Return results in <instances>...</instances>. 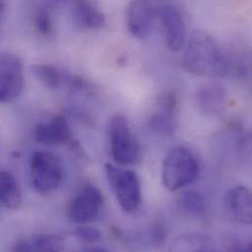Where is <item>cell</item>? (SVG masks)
Listing matches in <instances>:
<instances>
[{"label": "cell", "mask_w": 252, "mask_h": 252, "mask_svg": "<svg viewBox=\"0 0 252 252\" xmlns=\"http://www.w3.org/2000/svg\"><path fill=\"white\" fill-rule=\"evenodd\" d=\"M182 65L188 73L204 78H224L230 74L229 58L217 41L202 31H194L187 40Z\"/></svg>", "instance_id": "6da1fadb"}, {"label": "cell", "mask_w": 252, "mask_h": 252, "mask_svg": "<svg viewBox=\"0 0 252 252\" xmlns=\"http://www.w3.org/2000/svg\"><path fill=\"white\" fill-rule=\"evenodd\" d=\"M199 174V162L195 154L184 145L173 147L162 166V183L170 191L179 190L191 184Z\"/></svg>", "instance_id": "7a4b0ae2"}, {"label": "cell", "mask_w": 252, "mask_h": 252, "mask_svg": "<svg viewBox=\"0 0 252 252\" xmlns=\"http://www.w3.org/2000/svg\"><path fill=\"white\" fill-rule=\"evenodd\" d=\"M107 136L111 156L117 165L128 166L139 163L142 156L141 145L124 116L118 114L110 119Z\"/></svg>", "instance_id": "3957f363"}, {"label": "cell", "mask_w": 252, "mask_h": 252, "mask_svg": "<svg viewBox=\"0 0 252 252\" xmlns=\"http://www.w3.org/2000/svg\"><path fill=\"white\" fill-rule=\"evenodd\" d=\"M30 176L33 189L40 194H48L63 182V164L52 152L34 151L30 158Z\"/></svg>", "instance_id": "277c9868"}, {"label": "cell", "mask_w": 252, "mask_h": 252, "mask_svg": "<svg viewBox=\"0 0 252 252\" xmlns=\"http://www.w3.org/2000/svg\"><path fill=\"white\" fill-rule=\"evenodd\" d=\"M104 169L121 209L126 213L136 211L141 203V186L136 173L112 164H106Z\"/></svg>", "instance_id": "5b68a950"}, {"label": "cell", "mask_w": 252, "mask_h": 252, "mask_svg": "<svg viewBox=\"0 0 252 252\" xmlns=\"http://www.w3.org/2000/svg\"><path fill=\"white\" fill-rule=\"evenodd\" d=\"M162 6L160 0H132L126 10L128 32L138 39L146 38L152 31L155 17Z\"/></svg>", "instance_id": "8992f818"}, {"label": "cell", "mask_w": 252, "mask_h": 252, "mask_svg": "<svg viewBox=\"0 0 252 252\" xmlns=\"http://www.w3.org/2000/svg\"><path fill=\"white\" fill-rule=\"evenodd\" d=\"M102 205L101 191L94 185L89 184L72 199L68 207V217L77 224L91 223L99 216Z\"/></svg>", "instance_id": "52a82bcc"}, {"label": "cell", "mask_w": 252, "mask_h": 252, "mask_svg": "<svg viewBox=\"0 0 252 252\" xmlns=\"http://www.w3.org/2000/svg\"><path fill=\"white\" fill-rule=\"evenodd\" d=\"M24 89V71L20 58L2 53L0 58V99L7 103L15 100Z\"/></svg>", "instance_id": "ba28073f"}, {"label": "cell", "mask_w": 252, "mask_h": 252, "mask_svg": "<svg viewBox=\"0 0 252 252\" xmlns=\"http://www.w3.org/2000/svg\"><path fill=\"white\" fill-rule=\"evenodd\" d=\"M159 18L167 48L172 52H179L187 43V28L180 11L173 5L162 4Z\"/></svg>", "instance_id": "9c48e42d"}, {"label": "cell", "mask_w": 252, "mask_h": 252, "mask_svg": "<svg viewBox=\"0 0 252 252\" xmlns=\"http://www.w3.org/2000/svg\"><path fill=\"white\" fill-rule=\"evenodd\" d=\"M178 109L177 96L172 92H166L159 99L157 107L148 119L149 127L159 133L171 134L176 125Z\"/></svg>", "instance_id": "30bf717a"}, {"label": "cell", "mask_w": 252, "mask_h": 252, "mask_svg": "<svg viewBox=\"0 0 252 252\" xmlns=\"http://www.w3.org/2000/svg\"><path fill=\"white\" fill-rule=\"evenodd\" d=\"M33 137L44 145H62L72 142V131L67 119L63 115H56L48 122L37 124Z\"/></svg>", "instance_id": "8fae6325"}, {"label": "cell", "mask_w": 252, "mask_h": 252, "mask_svg": "<svg viewBox=\"0 0 252 252\" xmlns=\"http://www.w3.org/2000/svg\"><path fill=\"white\" fill-rule=\"evenodd\" d=\"M195 102L200 111L208 116H218L225 112L229 103L226 90L217 84H206L195 94Z\"/></svg>", "instance_id": "7c38bea8"}, {"label": "cell", "mask_w": 252, "mask_h": 252, "mask_svg": "<svg viewBox=\"0 0 252 252\" xmlns=\"http://www.w3.org/2000/svg\"><path fill=\"white\" fill-rule=\"evenodd\" d=\"M225 205L230 216L244 225H252V189L238 186L230 189L225 197Z\"/></svg>", "instance_id": "4fadbf2b"}, {"label": "cell", "mask_w": 252, "mask_h": 252, "mask_svg": "<svg viewBox=\"0 0 252 252\" xmlns=\"http://www.w3.org/2000/svg\"><path fill=\"white\" fill-rule=\"evenodd\" d=\"M65 249V240L55 234H38L17 241L13 251L19 252H61Z\"/></svg>", "instance_id": "5bb4252c"}, {"label": "cell", "mask_w": 252, "mask_h": 252, "mask_svg": "<svg viewBox=\"0 0 252 252\" xmlns=\"http://www.w3.org/2000/svg\"><path fill=\"white\" fill-rule=\"evenodd\" d=\"M74 15L77 24L86 30H99L105 24L104 14L88 0H76Z\"/></svg>", "instance_id": "9a60e30c"}, {"label": "cell", "mask_w": 252, "mask_h": 252, "mask_svg": "<svg viewBox=\"0 0 252 252\" xmlns=\"http://www.w3.org/2000/svg\"><path fill=\"white\" fill-rule=\"evenodd\" d=\"M0 200L3 207L16 210L22 204V191L15 176L8 170L0 173Z\"/></svg>", "instance_id": "2e32d148"}, {"label": "cell", "mask_w": 252, "mask_h": 252, "mask_svg": "<svg viewBox=\"0 0 252 252\" xmlns=\"http://www.w3.org/2000/svg\"><path fill=\"white\" fill-rule=\"evenodd\" d=\"M175 252H210L214 250L213 242L203 235L189 234L179 237L171 247Z\"/></svg>", "instance_id": "e0dca14e"}, {"label": "cell", "mask_w": 252, "mask_h": 252, "mask_svg": "<svg viewBox=\"0 0 252 252\" xmlns=\"http://www.w3.org/2000/svg\"><path fill=\"white\" fill-rule=\"evenodd\" d=\"M31 71L33 77L49 90L58 89L64 80L62 73L49 64H34L31 66Z\"/></svg>", "instance_id": "ac0fdd59"}, {"label": "cell", "mask_w": 252, "mask_h": 252, "mask_svg": "<svg viewBox=\"0 0 252 252\" xmlns=\"http://www.w3.org/2000/svg\"><path fill=\"white\" fill-rule=\"evenodd\" d=\"M178 204L184 212L191 216H200L205 211L204 198L193 190L182 192L178 197Z\"/></svg>", "instance_id": "d6986e66"}, {"label": "cell", "mask_w": 252, "mask_h": 252, "mask_svg": "<svg viewBox=\"0 0 252 252\" xmlns=\"http://www.w3.org/2000/svg\"><path fill=\"white\" fill-rule=\"evenodd\" d=\"M34 28L42 36H49L52 32V20L49 13L44 10H38L34 15Z\"/></svg>", "instance_id": "ffe728a7"}, {"label": "cell", "mask_w": 252, "mask_h": 252, "mask_svg": "<svg viewBox=\"0 0 252 252\" xmlns=\"http://www.w3.org/2000/svg\"><path fill=\"white\" fill-rule=\"evenodd\" d=\"M75 236L86 244H97L101 241L102 235L99 230L92 227H80L75 231Z\"/></svg>", "instance_id": "44dd1931"}, {"label": "cell", "mask_w": 252, "mask_h": 252, "mask_svg": "<svg viewBox=\"0 0 252 252\" xmlns=\"http://www.w3.org/2000/svg\"><path fill=\"white\" fill-rule=\"evenodd\" d=\"M238 148L245 162L252 166V132L246 134L240 139Z\"/></svg>", "instance_id": "7402d4cb"}, {"label": "cell", "mask_w": 252, "mask_h": 252, "mask_svg": "<svg viewBox=\"0 0 252 252\" xmlns=\"http://www.w3.org/2000/svg\"><path fill=\"white\" fill-rule=\"evenodd\" d=\"M151 238H152V241L155 243V244H160L164 241V238H165V231H164V227L161 226L160 224H157L153 230H152V233H151Z\"/></svg>", "instance_id": "603a6c76"}, {"label": "cell", "mask_w": 252, "mask_h": 252, "mask_svg": "<svg viewBox=\"0 0 252 252\" xmlns=\"http://www.w3.org/2000/svg\"><path fill=\"white\" fill-rule=\"evenodd\" d=\"M86 252H106L107 250L105 249H102V248H86L85 249Z\"/></svg>", "instance_id": "cb8c5ba5"}, {"label": "cell", "mask_w": 252, "mask_h": 252, "mask_svg": "<svg viewBox=\"0 0 252 252\" xmlns=\"http://www.w3.org/2000/svg\"><path fill=\"white\" fill-rule=\"evenodd\" d=\"M249 252H252V242L249 245V247H248V249H247Z\"/></svg>", "instance_id": "d4e9b609"}, {"label": "cell", "mask_w": 252, "mask_h": 252, "mask_svg": "<svg viewBox=\"0 0 252 252\" xmlns=\"http://www.w3.org/2000/svg\"><path fill=\"white\" fill-rule=\"evenodd\" d=\"M48 1H52V2H59V1H62V0H48Z\"/></svg>", "instance_id": "484cf974"}]
</instances>
